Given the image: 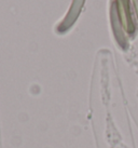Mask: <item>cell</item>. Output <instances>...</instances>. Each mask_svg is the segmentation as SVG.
<instances>
[{
  "label": "cell",
  "instance_id": "cell-2",
  "mask_svg": "<svg viewBox=\"0 0 138 148\" xmlns=\"http://www.w3.org/2000/svg\"><path fill=\"white\" fill-rule=\"evenodd\" d=\"M84 1L85 0H72V3H71V7H70L68 13H67V16L65 17V20L63 21V23L58 27L59 32H66L67 29L72 26L73 23L76 22V20L79 16L80 12H81Z\"/></svg>",
  "mask_w": 138,
  "mask_h": 148
},
{
  "label": "cell",
  "instance_id": "cell-1",
  "mask_svg": "<svg viewBox=\"0 0 138 148\" xmlns=\"http://www.w3.org/2000/svg\"><path fill=\"white\" fill-rule=\"evenodd\" d=\"M117 3V12L120 20V23L126 33L133 34L135 26L132 20V14L130 10V0H115Z\"/></svg>",
  "mask_w": 138,
  "mask_h": 148
},
{
  "label": "cell",
  "instance_id": "cell-3",
  "mask_svg": "<svg viewBox=\"0 0 138 148\" xmlns=\"http://www.w3.org/2000/svg\"><path fill=\"white\" fill-rule=\"evenodd\" d=\"M133 3H134V5H135V10H136L137 17H138V0H133Z\"/></svg>",
  "mask_w": 138,
  "mask_h": 148
}]
</instances>
